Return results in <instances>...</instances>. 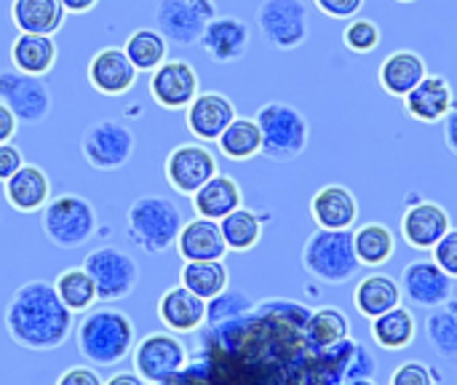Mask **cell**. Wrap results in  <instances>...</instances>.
Listing matches in <instances>:
<instances>
[{"mask_svg": "<svg viewBox=\"0 0 457 385\" xmlns=\"http://www.w3.org/2000/svg\"><path fill=\"white\" fill-rule=\"evenodd\" d=\"M356 257L367 268H383L396 252V233L386 222H367L353 233Z\"/></svg>", "mask_w": 457, "mask_h": 385, "instance_id": "31", "label": "cell"}, {"mask_svg": "<svg viewBox=\"0 0 457 385\" xmlns=\"http://www.w3.org/2000/svg\"><path fill=\"white\" fill-rule=\"evenodd\" d=\"M78 354L91 367H115L137 346L134 322L118 308H96L83 316L75 332Z\"/></svg>", "mask_w": 457, "mask_h": 385, "instance_id": "2", "label": "cell"}, {"mask_svg": "<svg viewBox=\"0 0 457 385\" xmlns=\"http://www.w3.org/2000/svg\"><path fill=\"white\" fill-rule=\"evenodd\" d=\"M3 185L8 206L21 214H35L51 201V180L35 163H21V169Z\"/></svg>", "mask_w": 457, "mask_h": 385, "instance_id": "24", "label": "cell"}, {"mask_svg": "<svg viewBox=\"0 0 457 385\" xmlns=\"http://www.w3.org/2000/svg\"><path fill=\"white\" fill-rule=\"evenodd\" d=\"M434 252V263L457 281V228H450L447 236L431 249Z\"/></svg>", "mask_w": 457, "mask_h": 385, "instance_id": "42", "label": "cell"}, {"mask_svg": "<svg viewBox=\"0 0 457 385\" xmlns=\"http://www.w3.org/2000/svg\"><path fill=\"white\" fill-rule=\"evenodd\" d=\"M311 220L324 230H351L359 220V201L345 185H324L311 198Z\"/></svg>", "mask_w": 457, "mask_h": 385, "instance_id": "21", "label": "cell"}, {"mask_svg": "<svg viewBox=\"0 0 457 385\" xmlns=\"http://www.w3.org/2000/svg\"><path fill=\"white\" fill-rule=\"evenodd\" d=\"M388 385H436V375L423 362H402L394 370Z\"/></svg>", "mask_w": 457, "mask_h": 385, "instance_id": "41", "label": "cell"}, {"mask_svg": "<svg viewBox=\"0 0 457 385\" xmlns=\"http://www.w3.org/2000/svg\"><path fill=\"white\" fill-rule=\"evenodd\" d=\"M166 182L171 185L174 193L179 196H193L198 193L214 174H220V163L214 153L201 145V142H185L177 145L163 163Z\"/></svg>", "mask_w": 457, "mask_h": 385, "instance_id": "13", "label": "cell"}, {"mask_svg": "<svg viewBox=\"0 0 457 385\" xmlns=\"http://www.w3.org/2000/svg\"><path fill=\"white\" fill-rule=\"evenodd\" d=\"M254 308L252 297L238 292V289H225L214 300H206V324L209 327H222L230 324L241 316H246Z\"/></svg>", "mask_w": 457, "mask_h": 385, "instance_id": "39", "label": "cell"}, {"mask_svg": "<svg viewBox=\"0 0 457 385\" xmlns=\"http://www.w3.org/2000/svg\"><path fill=\"white\" fill-rule=\"evenodd\" d=\"M399 287L402 295L415 305V308H439L442 303H447L455 292V279H450L434 260H412L410 265H404L402 276H399Z\"/></svg>", "mask_w": 457, "mask_h": 385, "instance_id": "14", "label": "cell"}, {"mask_svg": "<svg viewBox=\"0 0 457 385\" xmlns=\"http://www.w3.org/2000/svg\"><path fill=\"white\" fill-rule=\"evenodd\" d=\"M0 102L27 126L43 123L51 113V91L43 78L19 70H0Z\"/></svg>", "mask_w": 457, "mask_h": 385, "instance_id": "12", "label": "cell"}, {"mask_svg": "<svg viewBox=\"0 0 457 385\" xmlns=\"http://www.w3.org/2000/svg\"><path fill=\"white\" fill-rule=\"evenodd\" d=\"M428 75L426 59L412 48H399L388 54L378 67V86L396 99H404Z\"/></svg>", "mask_w": 457, "mask_h": 385, "instance_id": "22", "label": "cell"}, {"mask_svg": "<svg viewBox=\"0 0 457 385\" xmlns=\"http://www.w3.org/2000/svg\"><path fill=\"white\" fill-rule=\"evenodd\" d=\"M348 335H351V322L335 305H321V308L311 311V316L305 322V338L313 348H335V346L345 343Z\"/></svg>", "mask_w": 457, "mask_h": 385, "instance_id": "34", "label": "cell"}, {"mask_svg": "<svg viewBox=\"0 0 457 385\" xmlns=\"http://www.w3.org/2000/svg\"><path fill=\"white\" fill-rule=\"evenodd\" d=\"M426 335L442 359H457V297H450L426 316Z\"/></svg>", "mask_w": 457, "mask_h": 385, "instance_id": "37", "label": "cell"}, {"mask_svg": "<svg viewBox=\"0 0 457 385\" xmlns=\"http://www.w3.org/2000/svg\"><path fill=\"white\" fill-rule=\"evenodd\" d=\"M134 372L145 383H166L187 367V348L171 332H153L142 338L134 351Z\"/></svg>", "mask_w": 457, "mask_h": 385, "instance_id": "11", "label": "cell"}, {"mask_svg": "<svg viewBox=\"0 0 457 385\" xmlns=\"http://www.w3.org/2000/svg\"><path fill=\"white\" fill-rule=\"evenodd\" d=\"M11 21L16 24L19 32L54 38L67 21V11H64L62 0H13Z\"/></svg>", "mask_w": 457, "mask_h": 385, "instance_id": "29", "label": "cell"}, {"mask_svg": "<svg viewBox=\"0 0 457 385\" xmlns=\"http://www.w3.org/2000/svg\"><path fill=\"white\" fill-rule=\"evenodd\" d=\"M228 281L230 276L222 260H193L185 263L179 271V284L204 300H214L217 295H222L228 289Z\"/></svg>", "mask_w": 457, "mask_h": 385, "instance_id": "33", "label": "cell"}, {"mask_svg": "<svg viewBox=\"0 0 457 385\" xmlns=\"http://www.w3.org/2000/svg\"><path fill=\"white\" fill-rule=\"evenodd\" d=\"M442 137H445L447 150L457 158V99L455 105H453V110H450V113L445 115V121H442Z\"/></svg>", "mask_w": 457, "mask_h": 385, "instance_id": "46", "label": "cell"}, {"mask_svg": "<svg viewBox=\"0 0 457 385\" xmlns=\"http://www.w3.org/2000/svg\"><path fill=\"white\" fill-rule=\"evenodd\" d=\"M343 43L348 51L353 54H372L380 46V27L372 19H356L348 21V27L343 29Z\"/></svg>", "mask_w": 457, "mask_h": 385, "instance_id": "40", "label": "cell"}, {"mask_svg": "<svg viewBox=\"0 0 457 385\" xmlns=\"http://www.w3.org/2000/svg\"><path fill=\"white\" fill-rule=\"evenodd\" d=\"M139 70L131 64V59L126 56L123 46H107L99 48L86 67V78L91 83L94 91L104 94V96H123L134 88Z\"/></svg>", "mask_w": 457, "mask_h": 385, "instance_id": "17", "label": "cell"}, {"mask_svg": "<svg viewBox=\"0 0 457 385\" xmlns=\"http://www.w3.org/2000/svg\"><path fill=\"white\" fill-rule=\"evenodd\" d=\"M56 385H104L94 367H70L59 375Z\"/></svg>", "mask_w": 457, "mask_h": 385, "instance_id": "45", "label": "cell"}, {"mask_svg": "<svg viewBox=\"0 0 457 385\" xmlns=\"http://www.w3.org/2000/svg\"><path fill=\"white\" fill-rule=\"evenodd\" d=\"M16 131H19V121H16V115L0 102V145H5V142H11L13 137H16Z\"/></svg>", "mask_w": 457, "mask_h": 385, "instance_id": "47", "label": "cell"}, {"mask_svg": "<svg viewBox=\"0 0 457 385\" xmlns=\"http://www.w3.org/2000/svg\"><path fill=\"white\" fill-rule=\"evenodd\" d=\"M182 225L179 206L166 196H139L126 212L129 239L147 255H163L171 249Z\"/></svg>", "mask_w": 457, "mask_h": 385, "instance_id": "3", "label": "cell"}, {"mask_svg": "<svg viewBox=\"0 0 457 385\" xmlns=\"http://www.w3.org/2000/svg\"><path fill=\"white\" fill-rule=\"evenodd\" d=\"M158 319L177 335L195 332L206 322V300L193 295L187 287H171L158 300Z\"/></svg>", "mask_w": 457, "mask_h": 385, "instance_id": "23", "label": "cell"}, {"mask_svg": "<svg viewBox=\"0 0 457 385\" xmlns=\"http://www.w3.org/2000/svg\"><path fill=\"white\" fill-rule=\"evenodd\" d=\"M134 131L115 118L94 121L80 137V153L96 172H115L126 166L134 155Z\"/></svg>", "mask_w": 457, "mask_h": 385, "instance_id": "8", "label": "cell"}, {"mask_svg": "<svg viewBox=\"0 0 457 385\" xmlns=\"http://www.w3.org/2000/svg\"><path fill=\"white\" fill-rule=\"evenodd\" d=\"M217 147L225 158L230 161H249L254 155H260L262 150V137H260V126L254 118H241L236 115V121L220 134Z\"/></svg>", "mask_w": 457, "mask_h": 385, "instance_id": "36", "label": "cell"}, {"mask_svg": "<svg viewBox=\"0 0 457 385\" xmlns=\"http://www.w3.org/2000/svg\"><path fill=\"white\" fill-rule=\"evenodd\" d=\"M24 158H21V150L13 145V142H5L0 145V182L11 180L19 169H21Z\"/></svg>", "mask_w": 457, "mask_h": 385, "instance_id": "44", "label": "cell"}, {"mask_svg": "<svg viewBox=\"0 0 457 385\" xmlns=\"http://www.w3.org/2000/svg\"><path fill=\"white\" fill-rule=\"evenodd\" d=\"M249 40H252V32H249V24L238 16H214L198 46L204 48V54L217 62V64H230V62H238L246 48H249Z\"/></svg>", "mask_w": 457, "mask_h": 385, "instance_id": "19", "label": "cell"}, {"mask_svg": "<svg viewBox=\"0 0 457 385\" xmlns=\"http://www.w3.org/2000/svg\"><path fill=\"white\" fill-rule=\"evenodd\" d=\"M123 51L139 72H153L169 59V40L155 27H139L126 38Z\"/></svg>", "mask_w": 457, "mask_h": 385, "instance_id": "35", "label": "cell"}, {"mask_svg": "<svg viewBox=\"0 0 457 385\" xmlns=\"http://www.w3.org/2000/svg\"><path fill=\"white\" fill-rule=\"evenodd\" d=\"M455 105V91L445 75H426L407 96L404 113L418 123H442Z\"/></svg>", "mask_w": 457, "mask_h": 385, "instance_id": "20", "label": "cell"}, {"mask_svg": "<svg viewBox=\"0 0 457 385\" xmlns=\"http://www.w3.org/2000/svg\"><path fill=\"white\" fill-rule=\"evenodd\" d=\"M96 3L99 0H62V5H64L67 13H88V11L96 8Z\"/></svg>", "mask_w": 457, "mask_h": 385, "instance_id": "48", "label": "cell"}, {"mask_svg": "<svg viewBox=\"0 0 457 385\" xmlns=\"http://www.w3.org/2000/svg\"><path fill=\"white\" fill-rule=\"evenodd\" d=\"M404 300L402 295V287L394 276L388 273H370L364 276L356 289H353V305H356V314L364 316V319H378L394 308H399Z\"/></svg>", "mask_w": 457, "mask_h": 385, "instance_id": "26", "label": "cell"}, {"mask_svg": "<svg viewBox=\"0 0 457 385\" xmlns=\"http://www.w3.org/2000/svg\"><path fill=\"white\" fill-rule=\"evenodd\" d=\"M257 29L270 48L295 51L308 40L305 0H262L257 8Z\"/></svg>", "mask_w": 457, "mask_h": 385, "instance_id": "10", "label": "cell"}, {"mask_svg": "<svg viewBox=\"0 0 457 385\" xmlns=\"http://www.w3.org/2000/svg\"><path fill=\"white\" fill-rule=\"evenodd\" d=\"M56 56L59 48L51 35L19 32L16 40L11 43V64L24 75H35V78L48 75L56 64Z\"/></svg>", "mask_w": 457, "mask_h": 385, "instance_id": "28", "label": "cell"}, {"mask_svg": "<svg viewBox=\"0 0 457 385\" xmlns=\"http://www.w3.org/2000/svg\"><path fill=\"white\" fill-rule=\"evenodd\" d=\"M104 385H147L137 372H115L112 378H107V383Z\"/></svg>", "mask_w": 457, "mask_h": 385, "instance_id": "49", "label": "cell"}, {"mask_svg": "<svg viewBox=\"0 0 457 385\" xmlns=\"http://www.w3.org/2000/svg\"><path fill=\"white\" fill-rule=\"evenodd\" d=\"M372 340L375 346H380L383 351H404L415 343V335H418V322L412 316L410 308L399 305L378 319H372Z\"/></svg>", "mask_w": 457, "mask_h": 385, "instance_id": "30", "label": "cell"}, {"mask_svg": "<svg viewBox=\"0 0 457 385\" xmlns=\"http://www.w3.org/2000/svg\"><path fill=\"white\" fill-rule=\"evenodd\" d=\"M396 3H415V0H396Z\"/></svg>", "mask_w": 457, "mask_h": 385, "instance_id": "50", "label": "cell"}, {"mask_svg": "<svg viewBox=\"0 0 457 385\" xmlns=\"http://www.w3.org/2000/svg\"><path fill=\"white\" fill-rule=\"evenodd\" d=\"M313 5L329 19H353L364 8V0H313Z\"/></svg>", "mask_w": 457, "mask_h": 385, "instance_id": "43", "label": "cell"}, {"mask_svg": "<svg viewBox=\"0 0 457 385\" xmlns=\"http://www.w3.org/2000/svg\"><path fill=\"white\" fill-rule=\"evenodd\" d=\"M3 324L19 348L56 351L72 332V314L59 300L54 284L32 279L11 295Z\"/></svg>", "mask_w": 457, "mask_h": 385, "instance_id": "1", "label": "cell"}, {"mask_svg": "<svg viewBox=\"0 0 457 385\" xmlns=\"http://www.w3.org/2000/svg\"><path fill=\"white\" fill-rule=\"evenodd\" d=\"M54 289L59 300L70 308V314H86L96 303V287L91 276L83 271V265L62 271L54 281Z\"/></svg>", "mask_w": 457, "mask_h": 385, "instance_id": "38", "label": "cell"}, {"mask_svg": "<svg viewBox=\"0 0 457 385\" xmlns=\"http://www.w3.org/2000/svg\"><path fill=\"white\" fill-rule=\"evenodd\" d=\"M177 252L185 263L193 260H222L228 255V244L217 220L195 217L182 225L177 236Z\"/></svg>", "mask_w": 457, "mask_h": 385, "instance_id": "25", "label": "cell"}, {"mask_svg": "<svg viewBox=\"0 0 457 385\" xmlns=\"http://www.w3.org/2000/svg\"><path fill=\"white\" fill-rule=\"evenodd\" d=\"M83 271L91 276L96 287V300L102 303H118L129 297L139 284V265L120 247H99L88 252V257L83 260Z\"/></svg>", "mask_w": 457, "mask_h": 385, "instance_id": "7", "label": "cell"}, {"mask_svg": "<svg viewBox=\"0 0 457 385\" xmlns=\"http://www.w3.org/2000/svg\"><path fill=\"white\" fill-rule=\"evenodd\" d=\"M453 228V220H450V212L436 204V201H428V198H418L412 201L404 214H402V222H399V233L402 239L418 249V252H431L445 236L447 230Z\"/></svg>", "mask_w": 457, "mask_h": 385, "instance_id": "16", "label": "cell"}, {"mask_svg": "<svg viewBox=\"0 0 457 385\" xmlns=\"http://www.w3.org/2000/svg\"><path fill=\"white\" fill-rule=\"evenodd\" d=\"M236 121V105L222 91H198L185 110V123L201 142H217L220 134Z\"/></svg>", "mask_w": 457, "mask_h": 385, "instance_id": "18", "label": "cell"}, {"mask_svg": "<svg viewBox=\"0 0 457 385\" xmlns=\"http://www.w3.org/2000/svg\"><path fill=\"white\" fill-rule=\"evenodd\" d=\"M217 16L214 0H155V29L179 48L201 40L206 24Z\"/></svg>", "mask_w": 457, "mask_h": 385, "instance_id": "9", "label": "cell"}, {"mask_svg": "<svg viewBox=\"0 0 457 385\" xmlns=\"http://www.w3.org/2000/svg\"><path fill=\"white\" fill-rule=\"evenodd\" d=\"M303 268L321 284H348L361 271L351 230L319 228L303 247Z\"/></svg>", "mask_w": 457, "mask_h": 385, "instance_id": "5", "label": "cell"}, {"mask_svg": "<svg viewBox=\"0 0 457 385\" xmlns=\"http://www.w3.org/2000/svg\"><path fill=\"white\" fill-rule=\"evenodd\" d=\"M193 198V209L198 217L206 220H225L230 212H236L238 206H244V193L241 185L230 177V174H214L198 193L190 196Z\"/></svg>", "mask_w": 457, "mask_h": 385, "instance_id": "27", "label": "cell"}, {"mask_svg": "<svg viewBox=\"0 0 457 385\" xmlns=\"http://www.w3.org/2000/svg\"><path fill=\"white\" fill-rule=\"evenodd\" d=\"M150 96L163 110H187L198 96V72L185 59H166L150 72Z\"/></svg>", "mask_w": 457, "mask_h": 385, "instance_id": "15", "label": "cell"}, {"mask_svg": "<svg viewBox=\"0 0 457 385\" xmlns=\"http://www.w3.org/2000/svg\"><path fill=\"white\" fill-rule=\"evenodd\" d=\"M265 222H268L265 214H260L254 209H246V206H238L225 220H220L228 252H252L262 239Z\"/></svg>", "mask_w": 457, "mask_h": 385, "instance_id": "32", "label": "cell"}, {"mask_svg": "<svg viewBox=\"0 0 457 385\" xmlns=\"http://www.w3.org/2000/svg\"><path fill=\"white\" fill-rule=\"evenodd\" d=\"M262 137V155L276 163H289L300 158L311 142L308 118L287 102H268L254 115Z\"/></svg>", "mask_w": 457, "mask_h": 385, "instance_id": "4", "label": "cell"}, {"mask_svg": "<svg viewBox=\"0 0 457 385\" xmlns=\"http://www.w3.org/2000/svg\"><path fill=\"white\" fill-rule=\"evenodd\" d=\"M43 236L59 249H80L96 233V212L78 193H59L40 209Z\"/></svg>", "mask_w": 457, "mask_h": 385, "instance_id": "6", "label": "cell"}]
</instances>
